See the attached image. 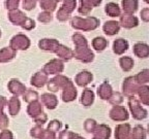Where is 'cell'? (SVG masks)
Wrapping results in <instances>:
<instances>
[{
    "label": "cell",
    "mask_w": 149,
    "mask_h": 139,
    "mask_svg": "<svg viewBox=\"0 0 149 139\" xmlns=\"http://www.w3.org/2000/svg\"><path fill=\"white\" fill-rule=\"evenodd\" d=\"M122 6L126 12H134L137 9V0H122Z\"/></svg>",
    "instance_id": "1"
},
{
    "label": "cell",
    "mask_w": 149,
    "mask_h": 139,
    "mask_svg": "<svg viewBox=\"0 0 149 139\" xmlns=\"http://www.w3.org/2000/svg\"><path fill=\"white\" fill-rule=\"evenodd\" d=\"M106 12H107L110 17H117L120 14V9H119V6L116 3L111 2L106 5Z\"/></svg>",
    "instance_id": "2"
},
{
    "label": "cell",
    "mask_w": 149,
    "mask_h": 139,
    "mask_svg": "<svg viewBox=\"0 0 149 139\" xmlns=\"http://www.w3.org/2000/svg\"><path fill=\"white\" fill-rule=\"evenodd\" d=\"M19 0H6V6L7 8H16L18 7Z\"/></svg>",
    "instance_id": "3"
},
{
    "label": "cell",
    "mask_w": 149,
    "mask_h": 139,
    "mask_svg": "<svg viewBox=\"0 0 149 139\" xmlns=\"http://www.w3.org/2000/svg\"><path fill=\"white\" fill-rule=\"evenodd\" d=\"M57 1H60V0H57Z\"/></svg>",
    "instance_id": "4"
}]
</instances>
